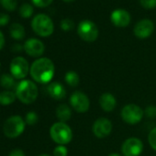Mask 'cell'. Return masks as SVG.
I'll use <instances>...</instances> for the list:
<instances>
[{
    "instance_id": "6da1fadb",
    "label": "cell",
    "mask_w": 156,
    "mask_h": 156,
    "mask_svg": "<svg viewBox=\"0 0 156 156\" xmlns=\"http://www.w3.org/2000/svg\"><path fill=\"white\" fill-rule=\"evenodd\" d=\"M55 73V67L52 61L42 57L34 61L30 66V73L32 79L40 84H48L51 81Z\"/></svg>"
},
{
    "instance_id": "7a4b0ae2",
    "label": "cell",
    "mask_w": 156,
    "mask_h": 156,
    "mask_svg": "<svg viewBox=\"0 0 156 156\" xmlns=\"http://www.w3.org/2000/svg\"><path fill=\"white\" fill-rule=\"evenodd\" d=\"M16 96L20 102L26 105L33 103L38 98V87L31 80H21L16 87Z\"/></svg>"
},
{
    "instance_id": "3957f363",
    "label": "cell",
    "mask_w": 156,
    "mask_h": 156,
    "mask_svg": "<svg viewBox=\"0 0 156 156\" xmlns=\"http://www.w3.org/2000/svg\"><path fill=\"white\" fill-rule=\"evenodd\" d=\"M51 140L59 145L68 144L73 139V131L71 128L64 122H56L50 129Z\"/></svg>"
},
{
    "instance_id": "277c9868",
    "label": "cell",
    "mask_w": 156,
    "mask_h": 156,
    "mask_svg": "<svg viewBox=\"0 0 156 156\" xmlns=\"http://www.w3.org/2000/svg\"><path fill=\"white\" fill-rule=\"evenodd\" d=\"M31 28L33 31L41 37H49L54 30L52 20L45 14L36 15L31 21Z\"/></svg>"
},
{
    "instance_id": "5b68a950",
    "label": "cell",
    "mask_w": 156,
    "mask_h": 156,
    "mask_svg": "<svg viewBox=\"0 0 156 156\" xmlns=\"http://www.w3.org/2000/svg\"><path fill=\"white\" fill-rule=\"evenodd\" d=\"M26 122L22 117L15 115L9 117L4 123L3 131L8 138H17L20 136L25 130Z\"/></svg>"
},
{
    "instance_id": "8992f818",
    "label": "cell",
    "mask_w": 156,
    "mask_h": 156,
    "mask_svg": "<svg viewBox=\"0 0 156 156\" xmlns=\"http://www.w3.org/2000/svg\"><path fill=\"white\" fill-rule=\"evenodd\" d=\"M77 33L83 41L87 42H93L98 37V29L93 21L85 20L78 25Z\"/></svg>"
},
{
    "instance_id": "52a82bcc",
    "label": "cell",
    "mask_w": 156,
    "mask_h": 156,
    "mask_svg": "<svg viewBox=\"0 0 156 156\" xmlns=\"http://www.w3.org/2000/svg\"><path fill=\"white\" fill-rule=\"evenodd\" d=\"M30 67L29 66L28 61L21 56L15 57L11 61L9 66L10 73L15 79L19 80H24V78L28 75L30 72Z\"/></svg>"
},
{
    "instance_id": "ba28073f",
    "label": "cell",
    "mask_w": 156,
    "mask_h": 156,
    "mask_svg": "<svg viewBox=\"0 0 156 156\" xmlns=\"http://www.w3.org/2000/svg\"><path fill=\"white\" fill-rule=\"evenodd\" d=\"M121 118L123 121L128 124H137L139 123L144 115V111L142 108L135 104H129L126 105L121 110Z\"/></svg>"
},
{
    "instance_id": "9c48e42d",
    "label": "cell",
    "mask_w": 156,
    "mask_h": 156,
    "mask_svg": "<svg viewBox=\"0 0 156 156\" xmlns=\"http://www.w3.org/2000/svg\"><path fill=\"white\" fill-rule=\"evenodd\" d=\"M70 105L76 112L86 113L90 108V100L85 93L76 91L70 97Z\"/></svg>"
},
{
    "instance_id": "30bf717a",
    "label": "cell",
    "mask_w": 156,
    "mask_h": 156,
    "mask_svg": "<svg viewBox=\"0 0 156 156\" xmlns=\"http://www.w3.org/2000/svg\"><path fill=\"white\" fill-rule=\"evenodd\" d=\"M142 151V141L135 137L127 139L121 146V151L124 156H140Z\"/></svg>"
},
{
    "instance_id": "8fae6325",
    "label": "cell",
    "mask_w": 156,
    "mask_h": 156,
    "mask_svg": "<svg viewBox=\"0 0 156 156\" xmlns=\"http://www.w3.org/2000/svg\"><path fill=\"white\" fill-rule=\"evenodd\" d=\"M92 129L96 137L99 139L106 138L112 131V123L106 118H99L94 122Z\"/></svg>"
},
{
    "instance_id": "7c38bea8",
    "label": "cell",
    "mask_w": 156,
    "mask_h": 156,
    "mask_svg": "<svg viewBox=\"0 0 156 156\" xmlns=\"http://www.w3.org/2000/svg\"><path fill=\"white\" fill-rule=\"evenodd\" d=\"M23 47H24L25 52L30 57H40L43 54L44 50H45V46L43 42L34 38L27 40Z\"/></svg>"
},
{
    "instance_id": "4fadbf2b",
    "label": "cell",
    "mask_w": 156,
    "mask_h": 156,
    "mask_svg": "<svg viewBox=\"0 0 156 156\" xmlns=\"http://www.w3.org/2000/svg\"><path fill=\"white\" fill-rule=\"evenodd\" d=\"M154 30V24L151 20L144 19L140 20L134 27L133 32L139 39H146L150 37Z\"/></svg>"
},
{
    "instance_id": "5bb4252c",
    "label": "cell",
    "mask_w": 156,
    "mask_h": 156,
    "mask_svg": "<svg viewBox=\"0 0 156 156\" xmlns=\"http://www.w3.org/2000/svg\"><path fill=\"white\" fill-rule=\"evenodd\" d=\"M110 20L116 27L124 28L129 24L130 15L125 9H115L110 15Z\"/></svg>"
},
{
    "instance_id": "9a60e30c",
    "label": "cell",
    "mask_w": 156,
    "mask_h": 156,
    "mask_svg": "<svg viewBox=\"0 0 156 156\" xmlns=\"http://www.w3.org/2000/svg\"><path fill=\"white\" fill-rule=\"evenodd\" d=\"M47 93L51 98L55 100H62L66 96V90L64 87L59 82L50 83L47 87Z\"/></svg>"
},
{
    "instance_id": "2e32d148",
    "label": "cell",
    "mask_w": 156,
    "mask_h": 156,
    "mask_svg": "<svg viewBox=\"0 0 156 156\" xmlns=\"http://www.w3.org/2000/svg\"><path fill=\"white\" fill-rule=\"evenodd\" d=\"M99 105L101 108L106 112H111L114 110L117 105L115 97L110 93H104L99 98Z\"/></svg>"
},
{
    "instance_id": "e0dca14e",
    "label": "cell",
    "mask_w": 156,
    "mask_h": 156,
    "mask_svg": "<svg viewBox=\"0 0 156 156\" xmlns=\"http://www.w3.org/2000/svg\"><path fill=\"white\" fill-rule=\"evenodd\" d=\"M56 116L61 122L65 123L72 117V109L70 108L69 106H67L65 104H62V105L58 106V108L56 109Z\"/></svg>"
},
{
    "instance_id": "ac0fdd59",
    "label": "cell",
    "mask_w": 156,
    "mask_h": 156,
    "mask_svg": "<svg viewBox=\"0 0 156 156\" xmlns=\"http://www.w3.org/2000/svg\"><path fill=\"white\" fill-rule=\"evenodd\" d=\"M0 85L2 87L11 91V89H16L18 84H16V79L11 73H3L0 76Z\"/></svg>"
},
{
    "instance_id": "d6986e66",
    "label": "cell",
    "mask_w": 156,
    "mask_h": 156,
    "mask_svg": "<svg viewBox=\"0 0 156 156\" xmlns=\"http://www.w3.org/2000/svg\"><path fill=\"white\" fill-rule=\"evenodd\" d=\"M9 33L13 39L20 41L25 37V29L21 24L13 23L9 28Z\"/></svg>"
},
{
    "instance_id": "ffe728a7",
    "label": "cell",
    "mask_w": 156,
    "mask_h": 156,
    "mask_svg": "<svg viewBox=\"0 0 156 156\" xmlns=\"http://www.w3.org/2000/svg\"><path fill=\"white\" fill-rule=\"evenodd\" d=\"M17 98L16 93L10 90H6L0 93V105L1 106H9L15 102Z\"/></svg>"
},
{
    "instance_id": "44dd1931",
    "label": "cell",
    "mask_w": 156,
    "mask_h": 156,
    "mask_svg": "<svg viewBox=\"0 0 156 156\" xmlns=\"http://www.w3.org/2000/svg\"><path fill=\"white\" fill-rule=\"evenodd\" d=\"M64 81L66 84L71 87H76L79 84L80 81V77L78 75V73L74 71H69L65 73L64 76Z\"/></svg>"
},
{
    "instance_id": "7402d4cb",
    "label": "cell",
    "mask_w": 156,
    "mask_h": 156,
    "mask_svg": "<svg viewBox=\"0 0 156 156\" xmlns=\"http://www.w3.org/2000/svg\"><path fill=\"white\" fill-rule=\"evenodd\" d=\"M33 7L28 3H25L23 5H21V7L20 8V15L24 18V19H29L32 16L33 14Z\"/></svg>"
},
{
    "instance_id": "603a6c76",
    "label": "cell",
    "mask_w": 156,
    "mask_h": 156,
    "mask_svg": "<svg viewBox=\"0 0 156 156\" xmlns=\"http://www.w3.org/2000/svg\"><path fill=\"white\" fill-rule=\"evenodd\" d=\"M0 4L2 8L8 11H14L17 9V0H0Z\"/></svg>"
},
{
    "instance_id": "cb8c5ba5",
    "label": "cell",
    "mask_w": 156,
    "mask_h": 156,
    "mask_svg": "<svg viewBox=\"0 0 156 156\" xmlns=\"http://www.w3.org/2000/svg\"><path fill=\"white\" fill-rule=\"evenodd\" d=\"M38 119H39L38 115L34 111H30V112H29V113L26 114L25 122H26V124H28L30 126H32V125L36 124L38 122Z\"/></svg>"
},
{
    "instance_id": "d4e9b609",
    "label": "cell",
    "mask_w": 156,
    "mask_h": 156,
    "mask_svg": "<svg viewBox=\"0 0 156 156\" xmlns=\"http://www.w3.org/2000/svg\"><path fill=\"white\" fill-rule=\"evenodd\" d=\"M74 27V23L70 19H64L61 21V29L64 31L72 30Z\"/></svg>"
},
{
    "instance_id": "484cf974",
    "label": "cell",
    "mask_w": 156,
    "mask_h": 156,
    "mask_svg": "<svg viewBox=\"0 0 156 156\" xmlns=\"http://www.w3.org/2000/svg\"><path fill=\"white\" fill-rule=\"evenodd\" d=\"M148 141L150 143V146L154 151H156V127L150 131L148 135Z\"/></svg>"
},
{
    "instance_id": "4316f807",
    "label": "cell",
    "mask_w": 156,
    "mask_h": 156,
    "mask_svg": "<svg viewBox=\"0 0 156 156\" xmlns=\"http://www.w3.org/2000/svg\"><path fill=\"white\" fill-rule=\"evenodd\" d=\"M68 150L64 145H58L53 150V156H67Z\"/></svg>"
},
{
    "instance_id": "83f0119b",
    "label": "cell",
    "mask_w": 156,
    "mask_h": 156,
    "mask_svg": "<svg viewBox=\"0 0 156 156\" xmlns=\"http://www.w3.org/2000/svg\"><path fill=\"white\" fill-rule=\"evenodd\" d=\"M141 7L147 9H152L156 8V0H140Z\"/></svg>"
},
{
    "instance_id": "f1b7e54d",
    "label": "cell",
    "mask_w": 156,
    "mask_h": 156,
    "mask_svg": "<svg viewBox=\"0 0 156 156\" xmlns=\"http://www.w3.org/2000/svg\"><path fill=\"white\" fill-rule=\"evenodd\" d=\"M34 6L38 8H46L50 6L53 0H31Z\"/></svg>"
},
{
    "instance_id": "f546056e",
    "label": "cell",
    "mask_w": 156,
    "mask_h": 156,
    "mask_svg": "<svg viewBox=\"0 0 156 156\" xmlns=\"http://www.w3.org/2000/svg\"><path fill=\"white\" fill-rule=\"evenodd\" d=\"M144 114L147 117H149V118H154V117H156V107H153V106L148 107L145 109Z\"/></svg>"
},
{
    "instance_id": "4dcf8cb0",
    "label": "cell",
    "mask_w": 156,
    "mask_h": 156,
    "mask_svg": "<svg viewBox=\"0 0 156 156\" xmlns=\"http://www.w3.org/2000/svg\"><path fill=\"white\" fill-rule=\"evenodd\" d=\"M9 22V16L6 13H0V27L6 26Z\"/></svg>"
},
{
    "instance_id": "1f68e13d",
    "label": "cell",
    "mask_w": 156,
    "mask_h": 156,
    "mask_svg": "<svg viewBox=\"0 0 156 156\" xmlns=\"http://www.w3.org/2000/svg\"><path fill=\"white\" fill-rule=\"evenodd\" d=\"M9 156H26L24 151L20 149H16V150H13Z\"/></svg>"
},
{
    "instance_id": "d6a6232c",
    "label": "cell",
    "mask_w": 156,
    "mask_h": 156,
    "mask_svg": "<svg viewBox=\"0 0 156 156\" xmlns=\"http://www.w3.org/2000/svg\"><path fill=\"white\" fill-rule=\"evenodd\" d=\"M4 45H5V37H4L3 33L0 31V51L3 49Z\"/></svg>"
},
{
    "instance_id": "836d02e7",
    "label": "cell",
    "mask_w": 156,
    "mask_h": 156,
    "mask_svg": "<svg viewBox=\"0 0 156 156\" xmlns=\"http://www.w3.org/2000/svg\"><path fill=\"white\" fill-rule=\"evenodd\" d=\"M12 50H13L14 51L18 52V51H21L22 50H24V47H23V46H21L20 44H15V45L13 46Z\"/></svg>"
},
{
    "instance_id": "e575fe53",
    "label": "cell",
    "mask_w": 156,
    "mask_h": 156,
    "mask_svg": "<svg viewBox=\"0 0 156 156\" xmlns=\"http://www.w3.org/2000/svg\"><path fill=\"white\" fill-rule=\"evenodd\" d=\"M108 156H120V154H119L117 152H113V153H110Z\"/></svg>"
},
{
    "instance_id": "d590c367",
    "label": "cell",
    "mask_w": 156,
    "mask_h": 156,
    "mask_svg": "<svg viewBox=\"0 0 156 156\" xmlns=\"http://www.w3.org/2000/svg\"><path fill=\"white\" fill-rule=\"evenodd\" d=\"M39 156H51V155H49V154H47V153H42V154H40Z\"/></svg>"
},
{
    "instance_id": "8d00e7d4",
    "label": "cell",
    "mask_w": 156,
    "mask_h": 156,
    "mask_svg": "<svg viewBox=\"0 0 156 156\" xmlns=\"http://www.w3.org/2000/svg\"><path fill=\"white\" fill-rule=\"evenodd\" d=\"M63 1H66V2H70V1H73V0H63Z\"/></svg>"
},
{
    "instance_id": "74e56055",
    "label": "cell",
    "mask_w": 156,
    "mask_h": 156,
    "mask_svg": "<svg viewBox=\"0 0 156 156\" xmlns=\"http://www.w3.org/2000/svg\"><path fill=\"white\" fill-rule=\"evenodd\" d=\"M0 71H1V62H0Z\"/></svg>"
}]
</instances>
